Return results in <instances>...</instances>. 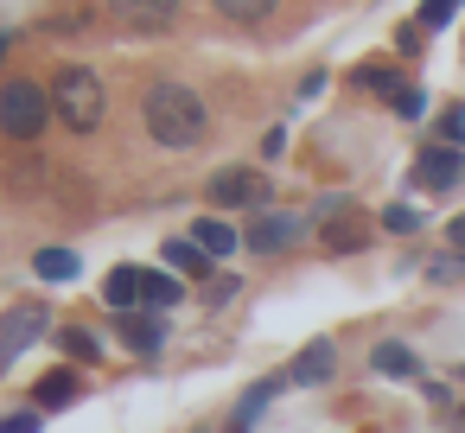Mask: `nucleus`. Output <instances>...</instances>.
<instances>
[{
    "mask_svg": "<svg viewBox=\"0 0 465 433\" xmlns=\"http://www.w3.org/2000/svg\"><path fill=\"white\" fill-rule=\"evenodd\" d=\"M141 122H147V134H153L160 147H198L204 128H211V109H204V96L185 90V84H147Z\"/></svg>",
    "mask_w": 465,
    "mask_h": 433,
    "instance_id": "obj_1",
    "label": "nucleus"
},
{
    "mask_svg": "<svg viewBox=\"0 0 465 433\" xmlns=\"http://www.w3.org/2000/svg\"><path fill=\"white\" fill-rule=\"evenodd\" d=\"M103 84H96V71H84V64H64L58 77H52V109H58V122L71 128V134H96L103 128Z\"/></svg>",
    "mask_w": 465,
    "mask_h": 433,
    "instance_id": "obj_2",
    "label": "nucleus"
},
{
    "mask_svg": "<svg viewBox=\"0 0 465 433\" xmlns=\"http://www.w3.org/2000/svg\"><path fill=\"white\" fill-rule=\"evenodd\" d=\"M45 122H58L52 90L26 84V77L0 84V134H7V141H39V134H45Z\"/></svg>",
    "mask_w": 465,
    "mask_h": 433,
    "instance_id": "obj_3",
    "label": "nucleus"
},
{
    "mask_svg": "<svg viewBox=\"0 0 465 433\" xmlns=\"http://www.w3.org/2000/svg\"><path fill=\"white\" fill-rule=\"evenodd\" d=\"M211 204L217 211H268V172H249V166H223L211 172Z\"/></svg>",
    "mask_w": 465,
    "mask_h": 433,
    "instance_id": "obj_4",
    "label": "nucleus"
},
{
    "mask_svg": "<svg viewBox=\"0 0 465 433\" xmlns=\"http://www.w3.org/2000/svg\"><path fill=\"white\" fill-rule=\"evenodd\" d=\"M45 325H52V312H45L39 300L14 306V312H0V376H7V363H14L20 350H33V344L45 338Z\"/></svg>",
    "mask_w": 465,
    "mask_h": 433,
    "instance_id": "obj_5",
    "label": "nucleus"
},
{
    "mask_svg": "<svg viewBox=\"0 0 465 433\" xmlns=\"http://www.w3.org/2000/svg\"><path fill=\"white\" fill-rule=\"evenodd\" d=\"M185 0H109V14L128 26V33H166L179 20Z\"/></svg>",
    "mask_w": 465,
    "mask_h": 433,
    "instance_id": "obj_6",
    "label": "nucleus"
},
{
    "mask_svg": "<svg viewBox=\"0 0 465 433\" xmlns=\"http://www.w3.org/2000/svg\"><path fill=\"white\" fill-rule=\"evenodd\" d=\"M300 230H306V223H300L293 211H268V217H255V223H249V236H242V242H249L255 255H281Z\"/></svg>",
    "mask_w": 465,
    "mask_h": 433,
    "instance_id": "obj_7",
    "label": "nucleus"
},
{
    "mask_svg": "<svg viewBox=\"0 0 465 433\" xmlns=\"http://www.w3.org/2000/svg\"><path fill=\"white\" fill-rule=\"evenodd\" d=\"M459 172H465L459 147H427V153H420V166H414V185H420V192H452V185H459Z\"/></svg>",
    "mask_w": 465,
    "mask_h": 433,
    "instance_id": "obj_8",
    "label": "nucleus"
},
{
    "mask_svg": "<svg viewBox=\"0 0 465 433\" xmlns=\"http://www.w3.org/2000/svg\"><path fill=\"white\" fill-rule=\"evenodd\" d=\"M103 300H109L115 312H134V306H147V268H115V274L103 280Z\"/></svg>",
    "mask_w": 465,
    "mask_h": 433,
    "instance_id": "obj_9",
    "label": "nucleus"
},
{
    "mask_svg": "<svg viewBox=\"0 0 465 433\" xmlns=\"http://www.w3.org/2000/svg\"><path fill=\"white\" fill-rule=\"evenodd\" d=\"M331 369H338V350H331L325 338H319V344H306V350L293 357V382H300V389H319Z\"/></svg>",
    "mask_w": 465,
    "mask_h": 433,
    "instance_id": "obj_10",
    "label": "nucleus"
},
{
    "mask_svg": "<svg viewBox=\"0 0 465 433\" xmlns=\"http://www.w3.org/2000/svg\"><path fill=\"white\" fill-rule=\"evenodd\" d=\"M192 242H198V249H204L211 261H223V255H236V249H242V236H236V230H230L223 217H204V223L192 230Z\"/></svg>",
    "mask_w": 465,
    "mask_h": 433,
    "instance_id": "obj_11",
    "label": "nucleus"
},
{
    "mask_svg": "<svg viewBox=\"0 0 465 433\" xmlns=\"http://www.w3.org/2000/svg\"><path fill=\"white\" fill-rule=\"evenodd\" d=\"M122 338H128L141 357H153V350L166 344V325H160V319H141V312H122Z\"/></svg>",
    "mask_w": 465,
    "mask_h": 433,
    "instance_id": "obj_12",
    "label": "nucleus"
},
{
    "mask_svg": "<svg viewBox=\"0 0 465 433\" xmlns=\"http://www.w3.org/2000/svg\"><path fill=\"white\" fill-rule=\"evenodd\" d=\"M33 401H39V408H71V401H77V376H71V369H52V376L33 389Z\"/></svg>",
    "mask_w": 465,
    "mask_h": 433,
    "instance_id": "obj_13",
    "label": "nucleus"
},
{
    "mask_svg": "<svg viewBox=\"0 0 465 433\" xmlns=\"http://www.w3.org/2000/svg\"><path fill=\"white\" fill-rule=\"evenodd\" d=\"M211 7H217L223 20H236V26H262V20L281 7V0H211Z\"/></svg>",
    "mask_w": 465,
    "mask_h": 433,
    "instance_id": "obj_14",
    "label": "nucleus"
},
{
    "mask_svg": "<svg viewBox=\"0 0 465 433\" xmlns=\"http://www.w3.org/2000/svg\"><path fill=\"white\" fill-rule=\"evenodd\" d=\"M166 261H173L179 274H198V280L211 274V255H204V249H198L192 236H179V242H166Z\"/></svg>",
    "mask_w": 465,
    "mask_h": 433,
    "instance_id": "obj_15",
    "label": "nucleus"
},
{
    "mask_svg": "<svg viewBox=\"0 0 465 433\" xmlns=\"http://www.w3.org/2000/svg\"><path fill=\"white\" fill-rule=\"evenodd\" d=\"M33 274L39 280H77V255L71 249H39L33 255Z\"/></svg>",
    "mask_w": 465,
    "mask_h": 433,
    "instance_id": "obj_16",
    "label": "nucleus"
},
{
    "mask_svg": "<svg viewBox=\"0 0 465 433\" xmlns=\"http://www.w3.org/2000/svg\"><path fill=\"white\" fill-rule=\"evenodd\" d=\"M274 389H281V382H255V389L242 395V408H236V420H230V433H249V427L262 420V408L274 401Z\"/></svg>",
    "mask_w": 465,
    "mask_h": 433,
    "instance_id": "obj_17",
    "label": "nucleus"
},
{
    "mask_svg": "<svg viewBox=\"0 0 465 433\" xmlns=\"http://www.w3.org/2000/svg\"><path fill=\"white\" fill-rule=\"evenodd\" d=\"M325 249H331V255L363 249V223H357V217H331V223H325Z\"/></svg>",
    "mask_w": 465,
    "mask_h": 433,
    "instance_id": "obj_18",
    "label": "nucleus"
},
{
    "mask_svg": "<svg viewBox=\"0 0 465 433\" xmlns=\"http://www.w3.org/2000/svg\"><path fill=\"white\" fill-rule=\"evenodd\" d=\"M370 363H376L382 376H414V350H408V344H376Z\"/></svg>",
    "mask_w": 465,
    "mask_h": 433,
    "instance_id": "obj_19",
    "label": "nucleus"
},
{
    "mask_svg": "<svg viewBox=\"0 0 465 433\" xmlns=\"http://www.w3.org/2000/svg\"><path fill=\"white\" fill-rule=\"evenodd\" d=\"M58 344H64V350H71L77 363H90V357H103V338H96V331H84V325H71V331H64Z\"/></svg>",
    "mask_w": 465,
    "mask_h": 433,
    "instance_id": "obj_20",
    "label": "nucleus"
},
{
    "mask_svg": "<svg viewBox=\"0 0 465 433\" xmlns=\"http://www.w3.org/2000/svg\"><path fill=\"white\" fill-rule=\"evenodd\" d=\"M382 230H389V236H414V230H420V211H408V204H389V211H382Z\"/></svg>",
    "mask_w": 465,
    "mask_h": 433,
    "instance_id": "obj_21",
    "label": "nucleus"
},
{
    "mask_svg": "<svg viewBox=\"0 0 465 433\" xmlns=\"http://www.w3.org/2000/svg\"><path fill=\"white\" fill-rule=\"evenodd\" d=\"M452 7H459V0H420V33H440L452 20Z\"/></svg>",
    "mask_w": 465,
    "mask_h": 433,
    "instance_id": "obj_22",
    "label": "nucleus"
},
{
    "mask_svg": "<svg viewBox=\"0 0 465 433\" xmlns=\"http://www.w3.org/2000/svg\"><path fill=\"white\" fill-rule=\"evenodd\" d=\"M179 300V280L173 274H147V306H173Z\"/></svg>",
    "mask_w": 465,
    "mask_h": 433,
    "instance_id": "obj_23",
    "label": "nucleus"
},
{
    "mask_svg": "<svg viewBox=\"0 0 465 433\" xmlns=\"http://www.w3.org/2000/svg\"><path fill=\"white\" fill-rule=\"evenodd\" d=\"M440 141H446V147H459V141H465V115H459V109H452V115H440Z\"/></svg>",
    "mask_w": 465,
    "mask_h": 433,
    "instance_id": "obj_24",
    "label": "nucleus"
},
{
    "mask_svg": "<svg viewBox=\"0 0 465 433\" xmlns=\"http://www.w3.org/2000/svg\"><path fill=\"white\" fill-rule=\"evenodd\" d=\"M39 420H45V414H7V420H0V433H39Z\"/></svg>",
    "mask_w": 465,
    "mask_h": 433,
    "instance_id": "obj_25",
    "label": "nucleus"
},
{
    "mask_svg": "<svg viewBox=\"0 0 465 433\" xmlns=\"http://www.w3.org/2000/svg\"><path fill=\"white\" fill-rule=\"evenodd\" d=\"M420 103H427L420 90H395V115H408V122H414V115H420Z\"/></svg>",
    "mask_w": 465,
    "mask_h": 433,
    "instance_id": "obj_26",
    "label": "nucleus"
},
{
    "mask_svg": "<svg viewBox=\"0 0 465 433\" xmlns=\"http://www.w3.org/2000/svg\"><path fill=\"white\" fill-rule=\"evenodd\" d=\"M427 274H433V280H459V274H465V261H459V255H440Z\"/></svg>",
    "mask_w": 465,
    "mask_h": 433,
    "instance_id": "obj_27",
    "label": "nucleus"
},
{
    "mask_svg": "<svg viewBox=\"0 0 465 433\" xmlns=\"http://www.w3.org/2000/svg\"><path fill=\"white\" fill-rule=\"evenodd\" d=\"M446 242H452V249H465V217H452V230H446Z\"/></svg>",
    "mask_w": 465,
    "mask_h": 433,
    "instance_id": "obj_28",
    "label": "nucleus"
},
{
    "mask_svg": "<svg viewBox=\"0 0 465 433\" xmlns=\"http://www.w3.org/2000/svg\"><path fill=\"white\" fill-rule=\"evenodd\" d=\"M0 58H7V33H0Z\"/></svg>",
    "mask_w": 465,
    "mask_h": 433,
    "instance_id": "obj_29",
    "label": "nucleus"
}]
</instances>
